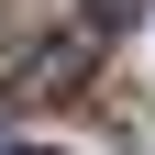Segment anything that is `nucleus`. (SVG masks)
<instances>
[{"mask_svg":"<svg viewBox=\"0 0 155 155\" xmlns=\"http://www.w3.org/2000/svg\"><path fill=\"white\" fill-rule=\"evenodd\" d=\"M89 67H100V33H89V22H78V33H45V45L11 67V100H22V111H55V100L89 89Z\"/></svg>","mask_w":155,"mask_h":155,"instance_id":"nucleus-1","label":"nucleus"},{"mask_svg":"<svg viewBox=\"0 0 155 155\" xmlns=\"http://www.w3.org/2000/svg\"><path fill=\"white\" fill-rule=\"evenodd\" d=\"M144 0H89V33H111V22H133Z\"/></svg>","mask_w":155,"mask_h":155,"instance_id":"nucleus-2","label":"nucleus"},{"mask_svg":"<svg viewBox=\"0 0 155 155\" xmlns=\"http://www.w3.org/2000/svg\"><path fill=\"white\" fill-rule=\"evenodd\" d=\"M0 155H55V144H0Z\"/></svg>","mask_w":155,"mask_h":155,"instance_id":"nucleus-3","label":"nucleus"}]
</instances>
